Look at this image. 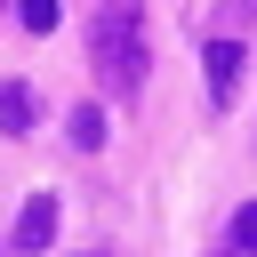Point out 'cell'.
Segmentation results:
<instances>
[{"instance_id":"1","label":"cell","mask_w":257,"mask_h":257,"mask_svg":"<svg viewBox=\"0 0 257 257\" xmlns=\"http://www.w3.org/2000/svg\"><path fill=\"white\" fill-rule=\"evenodd\" d=\"M88 64H96L104 96H137L145 88V64H153L145 0H96V16H88Z\"/></svg>"},{"instance_id":"2","label":"cell","mask_w":257,"mask_h":257,"mask_svg":"<svg viewBox=\"0 0 257 257\" xmlns=\"http://www.w3.org/2000/svg\"><path fill=\"white\" fill-rule=\"evenodd\" d=\"M201 64H209V96H217V104H233V96H241V64H249V56H241V40H209V48H201Z\"/></svg>"},{"instance_id":"3","label":"cell","mask_w":257,"mask_h":257,"mask_svg":"<svg viewBox=\"0 0 257 257\" xmlns=\"http://www.w3.org/2000/svg\"><path fill=\"white\" fill-rule=\"evenodd\" d=\"M48 241H56V193H32L24 217H16V233H8V249L32 257V249H48Z\"/></svg>"},{"instance_id":"4","label":"cell","mask_w":257,"mask_h":257,"mask_svg":"<svg viewBox=\"0 0 257 257\" xmlns=\"http://www.w3.org/2000/svg\"><path fill=\"white\" fill-rule=\"evenodd\" d=\"M0 137H32V88L0 80Z\"/></svg>"},{"instance_id":"5","label":"cell","mask_w":257,"mask_h":257,"mask_svg":"<svg viewBox=\"0 0 257 257\" xmlns=\"http://www.w3.org/2000/svg\"><path fill=\"white\" fill-rule=\"evenodd\" d=\"M72 145H80V153L104 145V104H72Z\"/></svg>"},{"instance_id":"6","label":"cell","mask_w":257,"mask_h":257,"mask_svg":"<svg viewBox=\"0 0 257 257\" xmlns=\"http://www.w3.org/2000/svg\"><path fill=\"white\" fill-rule=\"evenodd\" d=\"M233 249H241V257H257V201H241V209H233Z\"/></svg>"},{"instance_id":"7","label":"cell","mask_w":257,"mask_h":257,"mask_svg":"<svg viewBox=\"0 0 257 257\" xmlns=\"http://www.w3.org/2000/svg\"><path fill=\"white\" fill-rule=\"evenodd\" d=\"M16 16H24V32H56V0H16Z\"/></svg>"},{"instance_id":"8","label":"cell","mask_w":257,"mask_h":257,"mask_svg":"<svg viewBox=\"0 0 257 257\" xmlns=\"http://www.w3.org/2000/svg\"><path fill=\"white\" fill-rule=\"evenodd\" d=\"M233 257H241V249H233Z\"/></svg>"}]
</instances>
